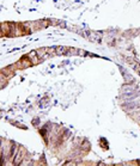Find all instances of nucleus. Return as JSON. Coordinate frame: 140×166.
I'll return each instance as SVG.
<instances>
[{
  "instance_id": "2",
  "label": "nucleus",
  "mask_w": 140,
  "mask_h": 166,
  "mask_svg": "<svg viewBox=\"0 0 140 166\" xmlns=\"http://www.w3.org/2000/svg\"><path fill=\"white\" fill-rule=\"evenodd\" d=\"M55 54H56V55L68 54V53H67V48H65V47H59V48H56V49H55Z\"/></svg>"
},
{
  "instance_id": "1",
  "label": "nucleus",
  "mask_w": 140,
  "mask_h": 166,
  "mask_svg": "<svg viewBox=\"0 0 140 166\" xmlns=\"http://www.w3.org/2000/svg\"><path fill=\"white\" fill-rule=\"evenodd\" d=\"M88 37L91 40V41H96V42H99L102 40V34L101 32H95V31H90L88 32Z\"/></svg>"
}]
</instances>
